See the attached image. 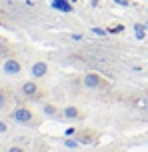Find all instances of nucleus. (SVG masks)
<instances>
[{"label":"nucleus","instance_id":"1","mask_svg":"<svg viewBox=\"0 0 148 152\" xmlns=\"http://www.w3.org/2000/svg\"><path fill=\"white\" fill-rule=\"evenodd\" d=\"M84 86L86 88H92V90H104L108 86V80L102 78L100 74H96V72H90V74L84 76Z\"/></svg>","mask_w":148,"mask_h":152},{"label":"nucleus","instance_id":"2","mask_svg":"<svg viewBox=\"0 0 148 152\" xmlns=\"http://www.w3.org/2000/svg\"><path fill=\"white\" fill-rule=\"evenodd\" d=\"M12 116H14V120L18 122V124H26V126H32V124H34V114L26 106H18Z\"/></svg>","mask_w":148,"mask_h":152},{"label":"nucleus","instance_id":"3","mask_svg":"<svg viewBox=\"0 0 148 152\" xmlns=\"http://www.w3.org/2000/svg\"><path fill=\"white\" fill-rule=\"evenodd\" d=\"M74 136H76V140L82 142V144H92V142H96L98 134H96L94 130H90V128H82V130H76Z\"/></svg>","mask_w":148,"mask_h":152},{"label":"nucleus","instance_id":"4","mask_svg":"<svg viewBox=\"0 0 148 152\" xmlns=\"http://www.w3.org/2000/svg\"><path fill=\"white\" fill-rule=\"evenodd\" d=\"M22 94L28 96V98H38L40 90H38V84L36 82H24L22 84Z\"/></svg>","mask_w":148,"mask_h":152},{"label":"nucleus","instance_id":"5","mask_svg":"<svg viewBox=\"0 0 148 152\" xmlns=\"http://www.w3.org/2000/svg\"><path fill=\"white\" fill-rule=\"evenodd\" d=\"M2 68H4L6 74H18V72L22 70V64L16 60V58H8V60L4 62V66H2Z\"/></svg>","mask_w":148,"mask_h":152},{"label":"nucleus","instance_id":"6","mask_svg":"<svg viewBox=\"0 0 148 152\" xmlns=\"http://www.w3.org/2000/svg\"><path fill=\"white\" fill-rule=\"evenodd\" d=\"M62 116L68 118V120H80V118H82V112H80L76 106H66L62 110Z\"/></svg>","mask_w":148,"mask_h":152},{"label":"nucleus","instance_id":"7","mask_svg":"<svg viewBox=\"0 0 148 152\" xmlns=\"http://www.w3.org/2000/svg\"><path fill=\"white\" fill-rule=\"evenodd\" d=\"M32 76L34 78H42V76L48 72V64L46 62H36V64H32Z\"/></svg>","mask_w":148,"mask_h":152},{"label":"nucleus","instance_id":"8","mask_svg":"<svg viewBox=\"0 0 148 152\" xmlns=\"http://www.w3.org/2000/svg\"><path fill=\"white\" fill-rule=\"evenodd\" d=\"M8 102H10V94L6 90H0V110H4L8 106Z\"/></svg>","mask_w":148,"mask_h":152},{"label":"nucleus","instance_id":"9","mask_svg":"<svg viewBox=\"0 0 148 152\" xmlns=\"http://www.w3.org/2000/svg\"><path fill=\"white\" fill-rule=\"evenodd\" d=\"M44 112L50 114V116H58V114H60V112H58V108H56V106H50V104H46V106H44Z\"/></svg>","mask_w":148,"mask_h":152},{"label":"nucleus","instance_id":"10","mask_svg":"<svg viewBox=\"0 0 148 152\" xmlns=\"http://www.w3.org/2000/svg\"><path fill=\"white\" fill-rule=\"evenodd\" d=\"M6 132H8V124L0 120V134H6Z\"/></svg>","mask_w":148,"mask_h":152},{"label":"nucleus","instance_id":"11","mask_svg":"<svg viewBox=\"0 0 148 152\" xmlns=\"http://www.w3.org/2000/svg\"><path fill=\"white\" fill-rule=\"evenodd\" d=\"M136 36L140 38V40L144 38V30H142V26H136Z\"/></svg>","mask_w":148,"mask_h":152},{"label":"nucleus","instance_id":"12","mask_svg":"<svg viewBox=\"0 0 148 152\" xmlns=\"http://www.w3.org/2000/svg\"><path fill=\"white\" fill-rule=\"evenodd\" d=\"M8 152H26L24 148H20V146H10L8 148Z\"/></svg>","mask_w":148,"mask_h":152}]
</instances>
